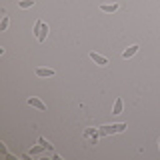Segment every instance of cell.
Listing matches in <instances>:
<instances>
[{"label": "cell", "mask_w": 160, "mask_h": 160, "mask_svg": "<svg viewBox=\"0 0 160 160\" xmlns=\"http://www.w3.org/2000/svg\"><path fill=\"white\" fill-rule=\"evenodd\" d=\"M128 128V124L120 122V124H104V126L98 128L100 136H108V134H118V132H124V130Z\"/></svg>", "instance_id": "6da1fadb"}, {"label": "cell", "mask_w": 160, "mask_h": 160, "mask_svg": "<svg viewBox=\"0 0 160 160\" xmlns=\"http://www.w3.org/2000/svg\"><path fill=\"white\" fill-rule=\"evenodd\" d=\"M26 102H28V104H30L32 108H38V110H42V112L46 110V104H44V102H42L40 98H34V96H32V98H28Z\"/></svg>", "instance_id": "7a4b0ae2"}, {"label": "cell", "mask_w": 160, "mask_h": 160, "mask_svg": "<svg viewBox=\"0 0 160 160\" xmlns=\"http://www.w3.org/2000/svg\"><path fill=\"white\" fill-rule=\"evenodd\" d=\"M138 50H140V46H138V44H132V46H128V48H126V50H124V52H122V58H124V60L132 58L134 54L138 52Z\"/></svg>", "instance_id": "3957f363"}, {"label": "cell", "mask_w": 160, "mask_h": 160, "mask_svg": "<svg viewBox=\"0 0 160 160\" xmlns=\"http://www.w3.org/2000/svg\"><path fill=\"white\" fill-rule=\"evenodd\" d=\"M90 58H92V60H94V62H96V64H98V66H106V64H108V60H106V58H104V56H102V54H98V52H94V50H92V52H90Z\"/></svg>", "instance_id": "277c9868"}, {"label": "cell", "mask_w": 160, "mask_h": 160, "mask_svg": "<svg viewBox=\"0 0 160 160\" xmlns=\"http://www.w3.org/2000/svg\"><path fill=\"white\" fill-rule=\"evenodd\" d=\"M54 70L52 68H36V76H40V78H50V76H54Z\"/></svg>", "instance_id": "5b68a950"}, {"label": "cell", "mask_w": 160, "mask_h": 160, "mask_svg": "<svg viewBox=\"0 0 160 160\" xmlns=\"http://www.w3.org/2000/svg\"><path fill=\"white\" fill-rule=\"evenodd\" d=\"M122 108H124V100L116 98L114 100V106H112V114H122Z\"/></svg>", "instance_id": "8992f818"}, {"label": "cell", "mask_w": 160, "mask_h": 160, "mask_svg": "<svg viewBox=\"0 0 160 160\" xmlns=\"http://www.w3.org/2000/svg\"><path fill=\"white\" fill-rule=\"evenodd\" d=\"M100 10H102V12H116L118 10V4L116 2H112V4H102V6H100Z\"/></svg>", "instance_id": "52a82bcc"}, {"label": "cell", "mask_w": 160, "mask_h": 160, "mask_svg": "<svg viewBox=\"0 0 160 160\" xmlns=\"http://www.w3.org/2000/svg\"><path fill=\"white\" fill-rule=\"evenodd\" d=\"M46 34H48V24L46 22H44L42 24V28H40V32H38V42H44V40H46Z\"/></svg>", "instance_id": "ba28073f"}, {"label": "cell", "mask_w": 160, "mask_h": 160, "mask_svg": "<svg viewBox=\"0 0 160 160\" xmlns=\"http://www.w3.org/2000/svg\"><path fill=\"white\" fill-rule=\"evenodd\" d=\"M96 134H100V132H98V130H96V128H86V130H84V132H82V136H84V138H86V140H88V138H92V136H96Z\"/></svg>", "instance_id": "9c48e42d"}, {"label": "cell", "mask_w": 160, "mask_h": 160, "mask_svg": "<svg viewBox=\"0 0 160 160\" xmlns=\"http://www.w3.org/2000/svg\"><path fill=\"white\" fill-rule=\"evenodd\" d=\"M16 4H18L20 8H32L34 6V0H18Z\"/></svg>", "instance_id": "30bf717a"}, {"label": "cell", "mask_w": 160, "mask_h": 160, "mask_svg": "<svg viewBox=\"0 0 160 160\" xmlns=\"http://www.w3.org/2000/svg\"><path fill=\"white\" fill-rule=\"evenodd\" d=\"M42 150H46V148H44V146H42V144H40V142H38V146H34L32 150H30V154H32V156H36V154H40V152H42Z\"/></svg>", "instance_id": "8fae6325"}, {"label": "cell", "mask_w": 160, "mask_h": 160, "mask_svg": "<svg viewBox=\"0 0 160 160\" xmlns=\"http://www.w3.org/2000/svg\"><path fill=\"white\" fill-rule=\"evenodd\" d=\"M6 28H8V16H2V22H0V32H4Z\"/></svg>", "instance_id": "7c38bea8"}, {"label": "cell", "mask_w": 160, "mask_h": 160, "mask_svg": "<svg viewBox=\"0 0 160 160\" xmlns=\"http://www.w3.org/2000/svg\"><path fill=\"white\" fill-rule=\"evenodd\" d=\"M42 24H44V22H42V20H36V24H34V28H32V32H34V34H36V36H38V32H40V28H42Z\"/></svg>", "instance_id": "4fadbf2b"}, {"label": "cell", "mask_w": 160, "mask_h": 160, "mask_svg": "<svg viewBox=\"0 0 160 160\" xmlns=\"http://www.w3.org/2000/svg\"><path fill=\"white\" fill-rule=\"evenodd\" d=\"M38 142H40V144H42V146H44V148H46V150H52V144H50V142H48V140H46V138H38Z\"/></svg>", "instance_id": "5bb4252c"}, {"label": "cell", "mask_w": 160, "mask_h": 160, "mask_svg": "<svg viewBox=\"0 0 160 160\" xmlns=\"http://www.w3.org/2000/svg\"><path fill=\"white\" fill-rule=\"evenodd\" d=\"M0 152H2L4 156H8V150H6V144H2V142H0Z\"/></svg>", "instance_id": "9a60e30c"}, {"label": "cell", "mask_w": 160, "mask_h": 160, "mask_svg": "<svg viewBox=\"0 0 160 160\" xmlns=\"http://www.w3.org/2000/svg\"><path fill=\"white\" fill-rule=\"evenodd\" d=\"M158 148H160V138H158Z\"/></svg>", "instance_id": "2e32d148"}]
</instances>
